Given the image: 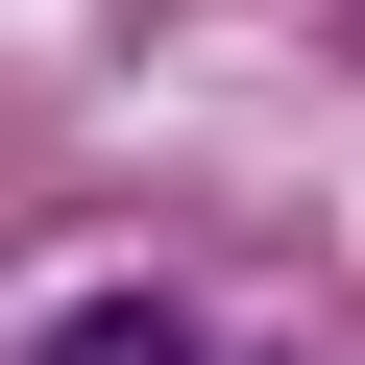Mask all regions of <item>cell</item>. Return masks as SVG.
<instances>
[{"instance_id":"cell-1","label":"cell","mask_w":365,"mask_h":365,"mask_svg":"<svg viewBox=\"0 0 365 365\" xmlns=\"http://www.w3.org/2000/svg\"><path fill=\"white\" fill-rule=\"evenodd\" d=\"M25 365H195V317H170V292H98V317H49Z\"/></svg>"}]
</instances>
